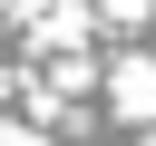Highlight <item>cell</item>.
<instances>
[{
	"mask_svg": "<svg viewBox=\"0 0 156 146\" xmlns=\"http://www.w3.org/2000/svg\"><path fill=\"white\" fill-rule=\"evenodd\" d=\"M107 19H156V0H98Z\"/></svg>",
	"mask_w": 156,
	"mask_h": 146,
	"instance_id": "cell-2",
	"label": "cell"
},
{
	"mask_svg": "<svg viewBox=\"0 0 156 146\" xmlns=\"http://www.w3.org/2000/svg\"><path fill=\"white\" fill-rule=\"evenodd\" d=\"M107 107H117L127 127H156V49L117 58V78H107Z\"/></svg>",
	"mask_w": 156,
	"mask_h": 146,
	"instance_id": "cell-1",
	"label": "cell"
}]
</instances>
